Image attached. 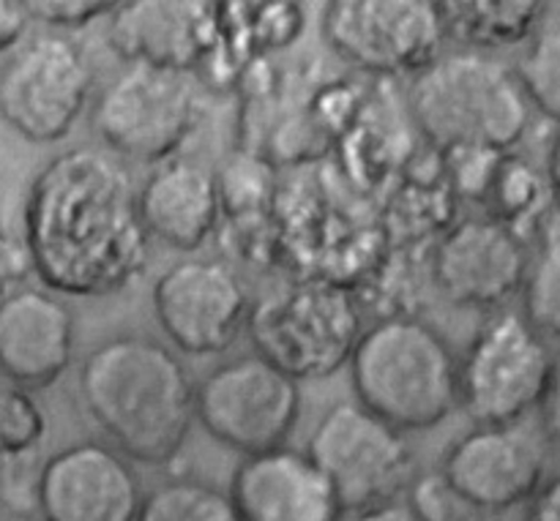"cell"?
Masks as SVG:
<instances>
[{
	"mask_svg": "<svg viewBox=\"0 0 560 521\" xmlns=\"http://www.w3.org/2000/svg\"><path fill=\"white\" fill-rule=\"evenodd\" d=\"M142 495L129 459L107 442L85 440L42 462L36 513L42 521H135Z\"/></svg>",
	"mask_w": 560,
	"mask_h": 521,
	"instance_id": "5bb4252c",
	"label": "cell"
},
{
	"mask_svg": "<svg viewBox=\"0 0 560 521\" xmlns=\"http://www.w3.org/2000/svg\"><path fill=\"white\" fill-rule=\"evenodd\" d=\"M241 521H342L345 511L315 459L299 448L244 457L230 481Z\"/></svg>",
	"mask_w": 560,
	"mask_h": 521,
	"instance_id": "ac0fdd59",
	"label": "cell"
},
{
	"mask_svg": "<svg viewBox=\"0 0 560 521\" xmlns=\"http://www.w3.org/2000/svg\"><path fill=\"white\" fill-rule=\"evenodd\" d=\"M514 74L530 107L560 126V25L534 38Z\"/></svg>",
	"mask_w": 560,
	"mask_h": 521,
	"instance_id": "603a6c76",
	"label": "cell"
},
{
	"mask_svg": "<svg viewBox=\"0 0 560 521\" xmlns=\"http://www.w3.org/2000/svg\"><path fill=\"white\" fill-rule=\"evenodd\" d=\"M525 521H560V475L536 492Z\"/></svg>",
	"mask_w": 560,
	"mask_h": 521,
	"instance_id": "f546056e",
	"label": "cell"
},
{
	"mask_svg": "<svg viewBox=\"0 0 560 521\" xmlns=\"http://www.w3.org/2000/svg\"><path fill=\"white\" fill-rule=\"evenodd\" d=\"M31 22L55 27V31H77L88 27L96 20H107L113 14L115 3L102 0H27L25 3Z\"/></svg>",
	"mask_w": 560,
	"mask_h": 521,
	"instance_id": "484cf974",
	"label": "cell"
},
{
	"mask_svg": "<svg viewBox=\"0 0 560 521\" xmlns=\"http://www.w3.org/2000/svg\"><path fill=\"white\" fill-rule=\"evenodd\" d=\"M222 5L200 0L115 3L107 16L109 47L129 63L191 71L222 38Z\"/></svg>",
	"mask_w": 560,
	"mask_h": 521,
	"instance_id": "2e32d148",
	"label": "cell"
},
{
	"mask_svg": "<svg viewBox=\"0 0 560 521\" xmlns=\"http://www.w3.org/2000/svg\"><path fill=\"white\" fill-rule=\"evenodd\" d=\"M47 437V418L22 388H0V467L36 459Z\"/></svg>",
	"mask_w": 560,
	"mask_h": 521,
	"instance_id": "cb8c5ba5",
	"label": "cell"
},
{
	"mask_svg": "<svg viewBox=\"0 0 560 521\" xmlns=\"http://www.w3.org/2000/svg\"><path fill=\"white\" fill-rule=\"evenodd\" d=\"M27 273H31V260H27L25 244L0 229V298L22 287Z\"/></svg>",
	"mask_w": 560,
	"mask_h": 521,
	"instance_id": "4316f807",
	"label": "cell"
},
{
	"mask_svg": "<svg viewBox=\"0 0 560 521\" xmlns=\"http://www.w3.org/2000/svg\"><path fill=\"white\" fill-rule=\"evenodd\" d=\"M410 115L443 151L498 156L525 137L530 104L509 66L476 49H459L416 74Z\"/></svg>",
	"mask_w": 560,
	"mask_h": 521,
	"instance_id": "277c9868",
	"label": "cell"
},
{
	"mask_svg": "<svg viewBox=\"0 0 560 521\" xmlns=\"http://www.w3.org/2000/svg\"><path fill=\"white\" fill-rule=\"evenodd\" d=\"M528 265L523 235L485 216L448 229L432 257V276L454 306L498 309L523 289Z\"/></svg>",
	"mask_w": 560,
	"mask_h": 521,
	"instance_id": "9a60e30c",
	"label": "cell"
},
{
	"mask_svg": "<svg viewBox=\"0 0 560 521\" xmlns=\"http://www.w3.org/2000/svg\"><path fill=\"white\" fill-rule=\"evenodd\" d=\"M541 421L550 435V440L560 448V353L552 358L550 382H547L545 399H541Z\"/></svg>",
	"mask_w": 560,
	"mask_h": 521,
	"instance_id": "f1b7e54d",
	"label": "cell"
},
{
	"mask_svg": "<svg viewBox=\"0 0 560 521\" xmlns=\"http://www.w3.org/2000/svg\"><path fill=\"white\" fill-rule=\"evenodd\" d=\"M20 521H25V519H20Z\"/></svg>",
	"mask_w": 560,
	"mask_h": 521,
	"instance_id": "d6a6232c",
	"label": "cell"
},
{
	"mask_svg": "<svg viewBox=\"0 0 560 521\" xmlns=\"http://www.w3.org/2000/svg\"><path fill=\"white\" fill-rule=\"evenodd\" d=\"M552 358L525 315L498 311L459 358V407L479 426H517L541 407Z\"/></svg>",
	"mask_w": 560,
	"mask_h": 521,
	"instance_id": "ba28073f",
	"label": "cell"
},
{
	"mask_svg": "<svg viewBox=\"0 0 560 521\" xmlns=\"http://www.w3.org/2000/svg\"><path fill=\"white\" fill-rule=\"evenodd\" d=\"M135 521H241L228 492L197 478H170L142 495Z\"/></svg>",
	"mask_w": 560,
	"mask_h": 521,
	"instance_id": "7402d4cb",
	"label": "cell"
},
{
	"mask_svg": "<svg viewBox=\"0 0 560 521\" xmlns=\"http://www.w3.org/2000/svg\"><path fill=\"white\" fill-rule=\"evenodd\" d=\"M481 194L492 205L490 218L523 235L525 224H534L545 213L552 189L550 180L541 178L528 162L503 153L492 167V175Z\"/></svg>",
	"mask_w": 560,
	"mask_h": 521,
	"instance_id": "44dd1931",
	"label": "cell"
},
{
	"mask_svg": "<svg viewBox=\"0 0 560 521\" xmlns=\"http://www.w3.org/2000/svg\"><path fill=\"white\" fill-rule=\"evenodd\" d=\"M22 244L44 289L69 298L131 287L151 251L129 173L91 147L60 153L36 175Z\"/></svg>",
	"mask_w": 560,
	"mask_h": 521,
	"instance_id": "6da1fadb",
	"label": "cell"
},
{
	"mask_svg": "<svg viewBox=\"0 0 560 521\" xmlns=\"http://www.w3.org/2000/svg\"><path fill=\"white\" fill-rule=\"evenodd\" d=\"M31 16L22 0H0V55L11 52L25 36Z\"/></svg>",
	"mask_w": 560,
	"mask_h": 521,
	"instance_id": "83f0119b",
	"label": "cell"
},
{
	"mask_svg": "<svg viewBox=\"0 0 560 521\" xmlns=\"http://www.w3.org/2000/svg\"><path fill=\"white\" fill-rule=\"evenodd\" d=\"M93 82L85 47L63 33H36L0 63V120L22 140L52 145L82 118Z\"/></svg>",
	"mask_w": 560,
	"mask_h": 521,
	"instance_id": "52a82bcc",
	"label": "cell"
},
{
	"mask_svg": "<svg viewBox=\"0 0 560 521\" xmlns=\"http://www.w3.org/2000/svg\"><path fill=\"white\" fill-rule=\"evenodd\" d=\"M306 453L326 473L345 513L397 502L413 484L416 459L408 435L359 402H337L323 413Z\"/></svg>",
	"mask_w": 560,
	"mask_h": 521,
	"instance_id": "9c48e42d",
	"label": "cell"
},
{
	"mask_svg": "<svg viewBox=\"0 0 560 521\" xmlns=\"http://www.w3.org/2000/svg\"><path fill=\"white\" fill-rule=\"evenodd\" d=\"M206 115L191 71L129 63L93 107V129L118 156L164 164L186 145Z\"/></svg>",
	"mask_w": 560,
	"mask_h": 521,
	"instance_id": "5b68a950",
	"label": "cell"
},
{
	"mask_svg": "<svg viewBox=\"0 0 560 521\" xmlns=\"http://www.w3.org/2000/svg\"><path fill=\"white\" fill-rule=\"evenodd\" d=\"M438 5L446 38H459L476 52L525 42L539 31L547 14V5L534 0H454Z\"/></svg>",
	"mask_w": 560,
	"mask_h": 521,
	"instance_id": "ffe728a7",
	"label": "cell"
},
{
	"mask_svg": "<svg viewBox=\"0 0 560 521\" xmlns=\"http://www.w3.org/2000/svg\"><path fill=\"white\" fill-rule=\"evenodd\" d=\"M550 189H552V194H558V200H560V142L556 145V153H552V164H550Z\"/></svg>",
	"mask_w": 560,
	"mask_h": 521,
	"instance_id": "1f68e13d",
	"label": "cell"
},
{
	"mask_svg": "<svg viewBox=\"0 0 560 521\" xmlns=\"http://www.w3.org/2000/svg\"><path fill=\"white\" fill-rule=\"evenodd\" d=\"M148 238L178 251H197L219 222V186L202 164L170 158L137 189Z\"/></svg>",
	"mask_w": 560,
	"mask_h": 521,
	"instance_id": "d6986e66",
	"label": "cell"
},
{
	"mask_svg": "<svg viewBox=\"0 0 560 521\" xmlns=\"http://www.w3.org/2000/svg\"><path fill=\"white\" fill-rule=\"evenodd\" d=\"M153 315L184 355L228 353L249 322V293L222 260H184L153 282Z\"/></svg>",
	"mask_w": 560,
	"mask_h": 521,
	"instance_id": "7c38bea8",
	"label": "cell"
},
{
	"mask_svg": "<svg viewBox=\"0 0 560 521\" xmlns=\"http://www.w3.org/2000/svg\"><path fill=\"white\" fill-rule=\"evenodd\" d=\"M441 478L448 495L481 513L530 502L545 486L541 448L514 426H476L446 451Z\"/></svg>",
	"mask_w": 560,
	"mask_h": 521,
	"instance_id": "4fadbf2b",
	"label": "cell"
},
{
	"mask_svg": "<svg viewBox=\"0 0 560 521\" xmlns=\"http://www.w3.org/2000/svg\"><path fill=\"white\" fill-rule=\"evenodd\" d=\"M348 521H421L413 502H386V506L366 508V511L350 513Z\"/></svg>",
	"mask_w": 560,
	"mask_h": 521,
	"instance_id": "4dcf8cb0",
	"label": "cell"
},
{
	"mask_svg": "<svg viewBox=\"0 0 560 521\" xmlns=\"http://www.w3.org/2000/svg\"><path fill=\"white\" fill-rule=\"evenodd\" d=\"M350 382L355 402L402 435L432 429L459 407V358L441 331L413 317L361 333Z\"/></svg>",
	"mask_w": 560,
	"mask_h": 521,
	"instance_id": "3957f363",
	"label": "cell"
},
{
	"mask_svg": "<svg viewBox=\"0 0 560 521\" xmlns=\"http://www.w3.org/2000/svg\"><path fill=\"white\" fill-rule=\"evenodd\" d=\"M323 36L342 60L370 74H421L441 58L446 27L430 0H337Z\"/></svg>",
	"mask_w": 560,
	"mask_h": 521,
	"instance_id": "8fae6325",
	"label": "cell"
},
{
	"mask_svg": "<svg viewBox=\"0 0 560 521\" xmlns=\"http://www.w3.org/2000/svg\"><path fill=\"white\" fill-rule=\"evenodd\" d=\"M525 320L539 333L560 339V235L530 260L523 284Z\"/></svg>",
	"mask_w": 560,
	"mask_h": 521,
	"instance_id": "d4e9b609",
	"label": "cell"
},
{
	"mask_svg": "<svg viewBox=\"0 0 560 521\" xmlns=\"http://www.w3.org/2000/svg\"><path fill=\"white\" fill-rule=\"evenodd\" d=\"M301 404L299 382L257 353L219 364L195 393L202 429L244 457L288 446Z\"/></svg>",
	"mask_w": 560,
	"mask_h": 521,
	"instance_id": "30bf717a",
	"label": "cell"
},
{
	"mask_svg": "<svg viewBox=\"0 0 560 521\" xmlns=\"http://www.w3.org/2000/svg\"><path fill=\"white\" fill-rule=\"evenodd\" d=\"M74 358V315L60 295L16 287L0 298V375L22 391H42Z\"/></svg>",
	"mask_w": 560,
	"mask_h": 521,
	"instance_id": "e0dca14e",
	"label": "cell"
},
{
	"mask_svg": "<svg viewBox=\"0 0 560 521\" xmlns=\"http://www.w3.org/2000/svg\"><path fill=\"white\" fill-rule=\"evenodd\" d=\"M85 413L129 462L164 467L195 426V380L173 347L129 333L96 344L77 375Z\"/></svg>",
	"mask_w": 560,
	"mask_h": 521,
	"instance_id": "7a4b0ae2",
	"label": "cell"
},
{
	"mask_svg": "<svg viewBox=\"0 0 560 521\" xmlns=\"http://www.w3.org/2000/svg\"><path fill=\"white\" fill-rule=\"evenodd\" d=\"M246 325L257 355L295 382L337 375L364 333L355 300L323 282L266 295L252 306Z\"/></svg>",
	"mask_w": 560,
	"mask_h": 521,
	"instance_id": "8992f818",
	"label": "cell"
}]
</instances>
